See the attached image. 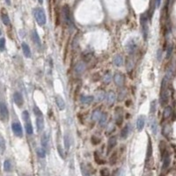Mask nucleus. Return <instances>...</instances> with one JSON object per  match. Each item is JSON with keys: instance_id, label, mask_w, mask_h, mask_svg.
<instances>
[{"instance_id": "32", "label": "nucleus", "mask_w": 176, "mask_h": 176, "mask_svg": "<svg viewBox=\"0 0 176 176\" xmlns=\"http://www.w3.org/2000/svg\"><path fill=\"white\" fill-rule=\"evenodd\" d=\"M12 169V166H11V162L10 160H6L4 162V170L5 172H11Z\"/></svg>"}, {"instance_id": "15", "label": "nucleus", "mask_w": 176, "mask_h": 176, "mask_svg": "<svg viewBox=\"0 0 176 176\" xmlns=\"http://www.w3.org/2000/svg\"><path fill=\"white\" fill-rule=\"evenodd\" d=\"M117 145V138L115 136H112L108 141V146H107V150H108V153H109Z\"/></svg>"}, {"instance_id": "16", "label": "nucleus", "mask_w": 176, "mask_h": 176, "mask_svg": "<svg viewBox=\"0 0 176 176\" xmlns=\"http://www.w3.org/2000/svg\"><path fill=\"white\" fill-rule=\"evenodd\" d=\"M41 148H43L46 152L48 151L49 149V140L47 133L42 134L41 138Z\"/></svg>"}, {"instance_id": "21", "label": "nucleus", "mask_w": 176, "mask_h": 176, "mask_svg": "<svg viewBox=\"0 0 176 176\" xmlns=\"http://www.w3.org/2000/svg\"><path fill=\"white\" fill-rule=\"evenodd\" d=\"M21 48H22L24 56H25L26 58H30V57H31V49H30L28 44H26V42H22Z\"/></svg>"}, {"instance_id": "39", "label": "nucleus", "mask_w": 176, "mask_h": 176, "mask_svg": "<svg viewBox=\"0 0 176 176\" xmlns=\"http://www.w3.org/2000/svg\"><path fill=\"white\" fill-rule=\"evenodd\" d=\"M173 49H174L173 44H169L168 47H167V56H166L167 59H168V58L171 56V55H172V53H173Z\"/></svg>"}, {"instance_id": "34", "label": "nucleus", "mask_w": 176, "mask_h": 176, "mask_svg": "<svg viewBox=\"0 0 176 176\" xmlns=\"http://www.w3.org/2000/svg\"><path fill=\"white\" fill-rule=\"evenodd\" d=\"M116 162H117V152H114L111 154L110 158H109V164H110L111 166H113V165H115Z\"/></svg>"}, {"instance_id": "49", "label": "nucleus", "mask_w": 176, "mask_h": 176, "mask_svg": "<svg viewBox=\"0 0 176 176\" xmlns=\"http://www.w3.org/2000/svg\"><path fill=\"white\" fill-rule=\"evenodd\" d=\"M5 3H6L8 5H11V0H5Z\"/></svg>"}, {"instance_id": "23", "label": "nucleus", "mask_w": 176, "mask_h": 176, "mask_svg": "<svg viewBox=\"0 0 176 176\" xmlns=\"http://www.w3.org/2000/svg\"><path fill=\"white\" fill-rule=\"evenodd\" d=\"M56 105H57V107H58V108L60 110H63L64 109L65 102H64L63 99L61 96H59V95L56 96Z\"/></svg>"}, {"instance_id": "11", "label": "nucleus", "mask_w": 176, "mask_h": 176, "mask_svg": "<svg viewBox=\"0 0 176 176\" xmlns=\"http://www.w3.org/2000/svg\"><path fill=\"white\" fill-rule=\"evenodd\" d=\"M123 122V111L121 107H118L115 109V123L118 126H121Z\"/></svg>"}, {"instance_id": "29", "label": "nucleus", "mask_w": 176, "mask_h": 176, "mask_svg": "<svg viewBox=\"0 0 176 176\" xmlns=\"http://www.w3.org/2000/svg\"><path fill=\"white\" fill-rule=\"evenodd\" d=\"M172 112H173V109H172V108L170 106L166 107L165 109H164V111H163V117L165 119L169 118L171 116V115H172Z\"/></svg>"}, {"instance_id": "13", "label": "nucleus", "mask_w": 176, "mask_h": 176, "mask_svg": "<svg viewBox=\"0 0 176 176\" xmlns=\"http://www.w3.org/2000/svg\"><path fill=\"white\" fill-rule=\"evenodd\" d=\"M13 100H14V103L16 104V106L19 107V108H21L23 106V104H24L23 96L19 92H15L14 93V94H13Z\"/></svg>"}, {"instance_id": "45", "label": "nucleus", "mask_w": 176, "mask_h": 176, "mask_svg": "<svg viewBox=\"0 0 176 176\" xmlns=\"http://www.w3.org/2000/svg\"><path fill=\"white\" fill-rule=\"evenodd\" d=\"M5 48V39L1 38L0 39V51H4Z\"/></svg>"}, {"instance_id": "5", "label": "nucleus", "mask_w": 176, "mask_h": 176, "mask_svg": "<svg viewBox=\"0 0 176 176\" xmlns=\"http://www.w3.org/2000/svg\"><path fill=\"white\" fill-rule=\"evenodd\" d=\"M9 118V111L6 104L4 101H0V119L2 122H6Z\"/></svg>"}, {"instance_id": "4", "label": "nucleus", "mask_w": 176, "mask_h": 176, "mask_svg": "<svg viewBox=\"0 0 176 176\" xmlns=\"http://www.w3.org/2000/svg\"><path fill=\"white\" fill-rule=\"evenodd\" d=\"M138 48V42L135 38L129 39L125 43V49L130 55H134Z\"/></svg>"}, {"instance_id": "40", "label": "nucleus", "mask_w": 176, "mask_h": 176, "mask_svg": "<svg viewBox=\"0 0 176 176\" xmlns=\"http://www.w3.org/2000/svg\"><path fill=\"white\" fill-rule=\"evenodd\" d=\"M156 109H157V102L156 100H152L151 102V108H150V113L151 114H154L156 112Z\"/></svg>"}, {"instance_id": "3", "label": "nucleus", "mask_w": 176, "mask_h": 176, "mask_svg": "<svg viewBox=\"0 0 176 176\" xmlns=\"http://www.w3.org/2000/svg\"><path fill=\"white\" fill-rule=\"evenodd\" d=\"M62 13H63V19L65 21V23L67 24V26L70 27L71 30H73L74 29V23L72 21V18H71V11H70V8L68 5H64L62 9Z\"/></svg>"}, {"instance_id": "24", "label": "nucleus", "mask_w": 176, "mask_h": 176, "mask_svg": "<svg viewBox=\"0 0 176 176\" xmlns=\"http://www.w3.org/2000/svg\"><path fill=\"white\" fill-rule=\"evenodd\" d=\"M113 63H114V64H115V66H117V67L122 66L123 63V56H122L121 55H119V54L115 55V57H114Z\"/></svg>"}, {"instance_id": "20", "label": "nucleus", "mask_w": 176, "mask_h": 176, "mask_svg": "<svg viewBox=\"0 0 176 176\" xmlns=\"http://www.w3.org/2000/svg\"><path fill=\"white\" fill-rule=\"evenodd\" d=\"M80 101H81L83 104L90 105L91 103H93V102L94 101V97L92 96V95H83V96H81V98H80Z\"/></svg>"}, {"instance_id": "36", "label": "nucleus", "mask_w": 176, "mask_h": 176, "mask_svg": "<svg viewBox=\"0 0 176 176\" xmlns=\"http://www.w3.org/2000/svg\"><path fill=\"white\" fill-rule=\"evenodd\" d=\"M111 80H112L111 73H110L109 71H108V72L104 75V77H103V82H104L106 85H108V84H109V83L111 82Z\"/></svg>"}, {"instance_id": "10", "label": "nucleus", "mask_w": 176, "mask_h": 176, "mask_svg": "<svg viewBox=\"0 0 176 176\" xmlns=\"http://www.w3.org/2000/svg\"><path fill=\"white\" fill-rule=\"evenodd\" d=\"M162 160H163V165H162V169L166 170L169 167L170 163H171V158H170V154L168 152H165L162 153Z\"/></svg>"}, {"instance_id": "35", "label": "nucleus", "mask_w": 176, "mask_h": 176, "mask_svg": "<svg viewBox=\"0 0 176 176\" xmlns=\"http://www.w3.org/2000/svg\"><path fill=\"white\" fill-rule=\"evenodd\" d=\"M104 99H106V94L104 92H99L96 93V96H95V100L98 101V102H100L102 101Z\"/></svg>"}, {"instance_id": "47", "label": "nucleus", "mask_w": 176, "mask_h": 176, "mask_svg": "<svg viewBox=\"0 0 176 176\" xmlns=\"http://www.w3.org/2000/svg\"><path fill=\"white\" fill-rule=\"evenodd\" d=\"M124 97H125V93H124V90H123V91H121V92H120V93H119V96H118V99H119V100H120V101H122V100H123V99H124Z\"/></svg>"}, {"instance_id": "30", "label": "nucleus", "mask_w": 176, "mask_h": 176, "mask_svg": "<svg viewBox=\"0 0 176 176\" xmlns=\"http://www.w3.org/2000/svg\"><path fill=\"white\" fill-rule=\"evenodd\" d=\"M63 142H64V148H65V150L69 151V149L71 147V138H70L69 134H65L64 135Z\"/></svg>"}, {"instance_id": "33", "label": "nucleus", "mask_w": 176, "mask_h": 176, "mask_svg": "<svg viewBox=\"0 0 176 176\" xmlns=\"http://www.w3.org/2000/svg\"><path fill=\"white\" fill-rule=\"evenodd\" d=\"M80 170H81L82 176H91V174H90L88 168L86 167V165L84 163H81V165H80Z\"/></svg>"}, {"instance_id": "6", "label": "nucleus", "mask_w": 176, "mask_h": 176, "mask_svg": "<svg viewBox=\"0 0 176 176\" xmlns=\"http://www.w3.org/2000/svg\"><path fill=\"white\" fill-rule=\"evenodd\" d=\"M141 26H142V32L144 39L146 40L148 36V19L147 16L143 14L141 16Z\"/></svg>"}, {"instance_id": "37", "label": "nucleus", "mask_w": 176, "mask_h": 176, "mask_svg": "<svg viewBox=\"0 0 176 176\" xmlns=\"http://www.w3.org/2000/svg\"><path fill=\"white\" fill-rule=\"evenodd\" d=\"M46 151L43 149V148H37L36 149V153H37V155H38V157H40V158H41V159H44L45 157H46Z\"/></svg>"}, {"instance_id": "46", "label": "nucleus", "mask_w": 176, "mask_h": 176, "mask_svg": "<svg viewBox=\"0 0 176 176\" xmlns=\"http://www.w3.org/2000/svg\"><path fill=\"white\" fill-rule=\"evenodd\" d=\"M161 59H162V51H161V49H159L157 51V60L159 62H160Z\"/></svg>"}, {"instance_id": "26", "label": "nucleus", "mask_w": 176, "mask_h": 176, "mask_svg": "<svg viewBox=\"0 0 176 176\" xmlns=\"http://www.w3.org/2000/svg\"><path fill=\"white\" fill-rule=\"evenodd\" d=\"M158 129H159V125H158V122L156 119H153L151 123V130H152V132L154 136L157 135L158 133Z\"/></svg>"}, {"instance_id": "17", "label": "nucleus", "mask_w": 176, "mask_h": 176, "mask_svg": "<svg viewBox=\"0 0 176 176\" xmlns=\"http://www.w3.org/2000/svg\"><path fill=\"white\" fill-rule=\"evenodd\" d=\"M115 93L113 91H109L106 94V101L108 106H112L115 102Z\"/></svg>"}, {"instance_id": "1", "label": "nucleus", "mask_w": 176, "mask_h": 176, "mask_svg": "<svg viewBox=\"0 0 176 176\" xmlns=\"http://www.w3.org/2000/svg\"><path fill=\"white\" fill-rule=\"evenodd\" d=\"M33 114L35 115L36 119V126L38 132H41L44 129V117L42 112L40 110V108L37 106L33 107Z\"/></svg>"}, {"instance_id": "14", "label": "nucleus", "mask_w": 176, "mask_h": 176, "mask_svg": "<svg viewBox=\"0 0 176 176\" xmlns=\"http://www.w3.org/2000/svg\"><path fill=\"white\" fill-rule=\"evenodd\" d=\"M145 122H146V118L145 115H141L138 117L137 119V129L138 131H142L145 128Z\"/></svg>"}, {"instance_id": "9", "label": "nucleus", "mask_w": 176, "mask_h": 176, "mask_svg": "<svg viewBox=\"0 0 176 176\" xmlns=\"http://www.w3.org/2000/svg\"><path fill=\"white\" fill-rule=\"evenodd\" d=\"M11 130L14 133V135L18 138H22L23 136V130H22V127L20 125L19 123L18 122H14L11 123Z\"/></svg>"}, {"instance_id": "42", "label": "nucleus", "mask_w": 176, "mask_h": 176, "mask_svg": "<svg viewBox=\"0 0 176 176\" xmlns=\"http://www.w3.org/2000/svg\"><path fill=\"white\" fill-rule=\"evenodd\" d=\"M100 173V176H110V171L107 167L101 168Z\"/></svg>"}, {"instance_id": "2", "label": "nucleus", "mask_w": 176, "mask_h": 176, "mask_svg": "<svg viewBox=\"0 0 176 176\" xmlns=\"http://www.w3.org/2000/svg\"><path fill=\"white\" fill-rule=\"evenodd\" d=\"M33 15L39 26H42L46 24V14L44 10L41 7H38L33 9Z\"/></svg>"}, {"instance_id": "12", "label": "nucleus", "mask_w": 176, "mask_h": 176, "mask_svg": "<svg viewBox=\"0 0 176 176\" xmlns=\"http://www.w3.org/2000/svg\"><path fill=\"white\" fill-rule=\"evenodd\" d=\"M86 69V63H85L84 62L80 61V62L77 63V64L75 65V67H74V71H75V73H76L77 75H82V74L85 72Z\"/></svg>"}, {"instance_id": "8", "label": "nucleus", "mask_w": 176, "mask_h": 176, "mask_svg": "<svg viewBox=\"0 0 176 176\" xmlns=\"http://www.w3.org/2000/svg\"><path fill=\"white\" fill-rule=\"evenodd\" d=\"M169 100V92L168 89L160 90V103L161 106H166Z\"/></svg>"}, {"instance_id": "38", "label": "nucleus", "mask_w": 176, "mask_h": 176, "mask_svg": "<svg viewBox=\"0 0 176 176\" xmlns=\"http://www.w3.org/2000/svg\"><path fill=\"white\" fill-rule=\"evenodd\" d=\"M133 64H134V63H133V61H132L131 58H128L126 60V69H127L128 71H130L132 70Z\"/></svg>"}, {"instance_id": "50", "label": "nucleus", "mask_w": 176, "mask_h": 176, "mask_svg": "<svg viewBox=\"0 0 176 176\" xmlns=\"http://www.w3.org/2000/svg\"><path fill=\"white\" fill-rule=\"evenodd\" d=\"M38 2H39L40 4H42V3H43V0H38Z\"/></svg>"}, {"instance_id": "18", "label": "nucleus", "mask_w": 176, "mask_h": 176, "mask_svg": "<svg viewBox=\"0 0 176 176\" xmlns=\"http://www.w3.org/2000/svg\"><path fill=\"white\" fill-rule=\"evenodd\" d=\"M152 142H151V138H149L148 139V145H147V152H146V160H145V163L148 164L152 157Z\"/></svg>"}, {"instance_id": "19", "label": "nucleus", "mask_w": 176, "mask_h": 176, "mask_svg": "<svg viewBox=\"0 0 176 176\" xmlns=\"http://www.w3.org/2000/svg\"><path fill=\"white\" fill-rule=\"evenodd\" d=\"M32 40L34 42V44L38 47V48H41V38L37 33V31L35 29L33 30L32 32Z\"/></svg>"}, {"instance_id": "41", "label": "nucleus", "mask_w": 176, "mask_h": 176, "mask_svg": "<svg viewBox=\"0 0 176 176\" xmlns=\"http://www.w3.org/2000/svg\"><path fill=\"white\" fill-rule=\"evenodd\" d=\"M4 151H5V142H4V139L2 137H0V152L3 154Z\"/></svg>"}, {"instance_id": "28", "label": "nucleus", "mask_w": 176, "mask_h": 176, "mask_svg": "<svg viewBox=\"0 0 176 176\" xmlns=\"http://www.w3.org/2000/svg\"><path fill=\"white\" fill-rule=\"evenodd\" d=\"M25 128H26V131L28 135H33V125L31 123V120L25 122Z\"/></svg>"}, {"instance_id": "48", "label": "nucleus", "mask_w": 176, "mask_h": 176, "mask_svg": "<svg viewBox=\"0 0 176 176\" xmlns=\"http://www.w3.org/2000/svg\"><path fill=\"white\" fill-rule=\"evenodd\" d=\"M160 3H161V0H156V6H157V7H160Z\"/></svg>"}, {"instance_id": "22", "label": "nucleus", "mask_w": 176, "mask_h": 176, "mask_svg": "<svg viewBox=\"0 0 176 176\" xmlns=\"http://www.w3.org/2000/svg\"><path fill=\"white\" fill-rule=\"evenodd\" d=\"M130 132V124H127L124 126V128L121 131V138L123 139H126L129 137Z\"/></svg>"}, {"instance_id": "25", "label": "nucleus", "mask_w": 176, "mask_h": 176, "mask_svg": "<svg viewBox=\"0 0 176 176\" xmlns=\"http://www.w3.org/2000/svg\"><path fill=\"white\" fill-rule=\"evenodd\" d=\"M108 123V115L106 113H101V115L99 119V124L100 127H105Z\"/></svg>"}, {"instance_id": "7", "label": "nucleus", "mask_w": 176, "mask_h": 176, "mask_svg": "<svg viewBox=\"0 0 176 176\" xmlns=\"http://www.w3.org/2000/svg\"><path fill=\"white\" fill-rule=\"evenodd\" d=\"M113 80L118 87H123L124 85V75L120 71H116L113 77Z\"/></svg>"}, {"instance_id": "43", "label": "nucleus", "mask_w": 176, "mask_h": 176, "mask_svg": "<svg viewBox=\"0 0 176 176\" xmlns=\"http://www.w3.org/2000/svg\"><path fill=\"white\" fill-rule=\"evenodd\" d=\"M94 157H95V158H94V159H95V161H96L99 165H102V164L105 163V161H104L103 160H101L100 157L98 155V152H95V153H94Z\"/></svg>"}, {"instance_id": "44", "label": "nucleus", "mask_w": 176, "mask_h": 176, "mask_svg": "<svg viewBox=\"0 0 176 176\" xmlns=\"http://www.w3.org/2000/svg\"><path fill=\"white\" fill-rule=\"evenodd\" d=\"M57 152H58V153H59V155H60V157L62 158V159H65V154H64V152H63V150L62 149V147L60 146V145H57Z\"/></svg>"}, {"instance_id": "27", "label": "nucleus", "mask_w": 176, "mask_h": 176, "mask_svg": "<svg viewBox=\"0 0 176 176\" xmlns=\"http://www.w3.org/2000/svg\"><path fill=\"white\" fill-rule=\"evenodd\" d=\"M1 19H2V21L4 23V25L5 26H9L11 24V20H10V18L8 16V14L5 12V11H3L1 13Z\"/></svg>"}, {"instance_id": "51", "label": "nucleus", "mask_w": 176, "mask_h": 176, "mask_svg": "<svg viewBox=\"0 0 176 176\" xmlns=\"http://www.w3.org/2000/svg\"><path fill=\"white\" fill-rule=\"evenodd\" d=\"M1 33H1V30H0V36H1Z\"/></svg>"}, {"instance_id": "31", "label": "nucleus", "mask_w": 176, "mask_h": 176, "mask_svg": "<svg viewBox=\"0 0 176 176\" xmlns=\"http://www.w3.org/2000/svg\"><path fill=\"white\" fill-rule=\"evenodd\" d=\"M101 113H102V112H101L100 109H95V110L93 112V114H92V120L94 121V122L99 121V119H100V115H101Z\"/></svg>"}]
</instances>
